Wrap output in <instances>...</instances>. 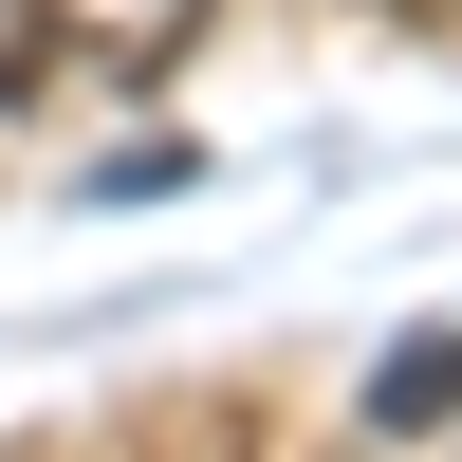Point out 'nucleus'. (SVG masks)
<instances>
[{"label": "nucleus", "mask_w": 462, "mask_h": 462, "mask_svg": "<svg viewBox=\"0 0 462 462\" xmlns=\"http://www.w3.org/2000/svg\"><path fill=\"white\" fill-rule=\"evenodd\" d=\"M370 426H389V444L407 426H462V333H407V352L370 370Z\"/></svg>", "instance_id": "f257e3e1"}]
</instances>
